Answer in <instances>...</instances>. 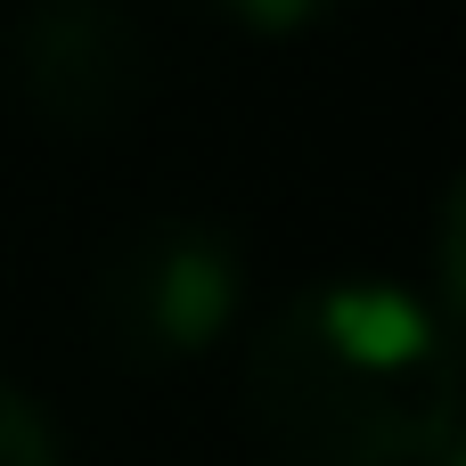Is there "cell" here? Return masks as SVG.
Returning a JSON list of instances; mask_svg holds the SVG:
<instances>
[{
  "mask_svg": "<svg viewBox=\"0 0 466 466\" xmlns=\"http://www.w3.org/2000/svg\"><path fill=\"white\" fill-rule=\"evenodd\" d=\"M246 311V246L213 213H147L131 221L98 279H90V328L98 352L123 369H180L229 336Z\"/></svg>",
  "mask_w": 466,
  "mask_h": 466,
  "instance_id": "7a4b0ae2",
  "label": "cell"
},
{
  "mask_svg": "<svg viewBox=\"0 0 466 466\" xmlns=\"http://www.w3.org/2000/svg\"><path fill=\"white\" fill-rule=\"evenodd\" d=\"M25 106L57 131H115L147 90V41L123 0H25L8 33Z\"/></svg>",
  "mask_w": 466,
  "mask_h": 466,
  "instance_id": "3957f363",
  "label": "cell"
},
{
  "mask_svg": "<svg viewBox=\"0 0 466 466\" xmlns=\"http://www.w3.org/2000/svg\"><path fill=\"white\" fill-rule=\"evenodd\" d=\"M0 466H66L49 410L25 385H8V377H0Z\"/></svg>",
  "mask_w": 466,
  "mask_h": 466,
  "instance_id": "277c9868",
  "label": "cell"
},
{
  "mask_svg": "<svg viewBox=\"0 0 466 466\" xmlns=\"http://www.w3.org/2000/svg\"><path fill=\"white\" fill-rule=\"evenodd\" d=\"M246 410L287 466H426L459 442L451 319L393 279H319L262 319Z\"/></svg>",
  "mask_w": 466,
  "mask_h": 466,
  "instance_id": "6da1fadb",
  "label": "cell"
},
{
  "mask_svg": "<svg viewBox=\"0 0 466 466\" xmlns=\"http://www.w3.org/2000/svg\"><path fill=\"white\" fill-rule=\"evenodd\" d=\"M205 8H221V16L246 25V33H303V25L328 16L336 0H205Z\"/></svg>",
  "mask_w": 466,
  "mask_h": 466,
  "instance_id": "5b68a950",
  "label": "cell"
}]
</instances>
